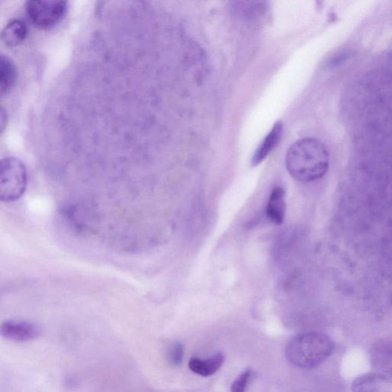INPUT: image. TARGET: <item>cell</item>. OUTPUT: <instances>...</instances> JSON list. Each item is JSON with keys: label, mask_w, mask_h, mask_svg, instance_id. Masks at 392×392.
Listing matches in <instances>:
<instances>
[{"label": "cell", "mask_w": 392, "mask_h": 392, "mask_svg": "<svg viewBox=\"0 0 392 392\" xmlns=\"http://www.w3.org/2000/svg\"><path fill=\"white\" fill-rule=\"evenodd\" d=\"M67 9L65 1H28L26 5L28 20L40 30H50L60 23Z\"/></svg>", "instance_id": "cell-4"}, {"label": "cell", "mask_w": 392, "mask_h": 392, "mask_svg": "<svg viewBox=\"0 0 392 392\" xmlns=\"http://www.w3.org/2000/svg\"><path fill=\"white\" fill-rule=\"evenodd\" d=\"M334 350V342L326 334L308 332L293 337L286 348V359L301 369H310L326 361Z\"/></svg>", "instance_id": "cell-2"}, {"label": "cell", "mask_w": 392, "mask_h": 392, "mask_svg": "<svg viewBox=\"0 0 392 392\" xmlns=\"http://www.w3.org/2000/svg\"><path fill=\"white\" fill-rule=\"evenodd\" d=\"M40 333V327L30 321L11 320L0 324V336L14 342L32 341L39 337Z\"/></svg>", "instance_id": "cell-5"}, {"label": "cell", "mask_w": 392, "mask_h": 392, "mask_svg": "<svg viewBox=\"0 0 392 392\" xmlns=\"http://www.w3.org/2000/svg\"><path fill=\"white\" fill-rule=\"evenodd\" d=\"M251 369L245 370L234 381L231 386L232 392H246L248 385L252 377Z\"/></svg>", "instance_id": "cell-14"}, {"label": "cell", "mask_w": 392, "mask_h": 392, "mask_svg": "<svg viewBox=\"0 0 392 392\" xmlns=\"http://www.w3.org/2000/svg\"><path fill=\"white\" fill-rule=\"evenodd\" d=\"M329 166L328 150L318 139L299 140L286 152V169L293 179L304 183L322 178L327 174Z\"/></svg>", "instance_id": "cell-1"}, {"label": "cell", "mask_w": 392, "mask_h": 392, "mask_svg": "<svg viewBox=\"0 0 392 392\" xmlns=\"http://www.w3.org/2000/svg\"><path fill=\"white\" fill-rule=\"evenodd\" d=\"M28 175L23 162L16 157L0 159V202L11 203L25 194Z\"/></svg>", "instance_id": "cell-3"}, {"label": "cell", "mask_w": 392, "mask_h": 392, "mask_svg": "<svg viewBox=\"0 0 392 392\" xmlns=\"http://www.w3.org/2000/svg\"><path fill=\"white\" fill-rule=\"evenodd\" d=\"M225 357L223 353H217L215 355L207 359L192 358L189 362V368L196 374L209 377L215 374L224 364Z\"/></svg>", "instance_id": "cell-10"}, {"label": "cell", "mask_w": 392, "mask_h": 392, "mask_svg": "<svg viewBox=\"0 0 392 392\" xmlns=\"http://www.w3.org/2000/svg\"><path fill=\"white\" fill-rule=\"evenodd\" d=\"M8 123V114L6 111L0 106V136L3 135Z\"/></svg>", "instance_id": "cell-15"}, {"label": "cell", "mask_w": 392, "mask_h": 392, "mask_svg": "<svg viewBox=\"0 0 392 392\" xmlns=\"http://www.w3.org/2000/svg\"><path fill=\"white\" fill-rule=\"evenodd\" d=\"M352 392H392V380L390 376L382 373H368L354 381Z\"/></svg>", "instance_id": "cell-6"}, {"label": "cell", "mask_w": 392, "mask_h": 392, "mask_svg": "<svg viewBox=\"0 0 392 392\" xmlns=\"http://www.w3.org/2000/svg\"><path fill=\"white\" fill-rule=\"evenodd\" d=\"M18 79V70L14 62L7 56L0 54V97L11 91Z\"/></svg>", "instance_id": "cell-12"}, {"label": "cell", "mask_w": 392, "mask_h": 392, "mask_svg": "<svg viewBox=\"0 0 392 392\" xmlns=\"http://www.w3.org/2000/svg\"><path fill=\"white\" fill-rule=\"evenodd\" d=\"M286 210L285 190L281 186H276L272 190L267 205V217L272 223L281 225L284 221Z\"/></svg>", "instance_id": "cell-9"}, {"label": "cell", "mask_w": 392, "mask_h": 392, "mask_svg": "<svg viewBox=\"0 0 392 392\" xmlns=\"http://www.w3.org/2000/svg\"><path fill=\"white\" fill-rule=\"evenodd\" d=\"M371 364L377 372L391 376L392 369V347L391 340H379L372 346Z\"/></svg>", "instance_id": "cell-7"}, {"label": "cell", "mask_w": 392, "mask_h": 392, "mask_svg": "<svg viewBox=\"0 0 392 392\" xmlns=\"http://www.w3.org/2000/svg\"><path fill=\"white\" fill-rule=\"evenodd\" d=\"M185 348L183 344L175 342L170 346L167 352V359L171 366L177 367L184 359Z\"/></svg>", "instance_id": "cell-13"}, {"label": "cell", "mask_w": 392, "mask_h": 392, "mask_svg": "<svg viewBox=\"0 0 392 392\" xmlns=\"http://www.w3.org/2000/svg\"><path fill=\"white\" fill-rule=\"evenodd\" d=\"M28 28L21 20H13L7 23L0 33V40L9 47H14L22 44L26 39Z\"/></svg>", "instance_id": "cell-11"}, {"label": "cell", "mask_w": 392, "mask_h": 392, "mask_svg": "<svg viewBox=\"0 0 392 392\" xmlns=\"http://www.w3.org/2000/svg\"><path fill=\"white\" fill-rule=\"evenodd\" d=\"M283 123L281 121L276 122L271 132L265 137L260 146L256 150L252 160L253 167L261 164L279 145L283 135Z\"/></svg>", "instance_id": "cell-8"}]
</instances>
